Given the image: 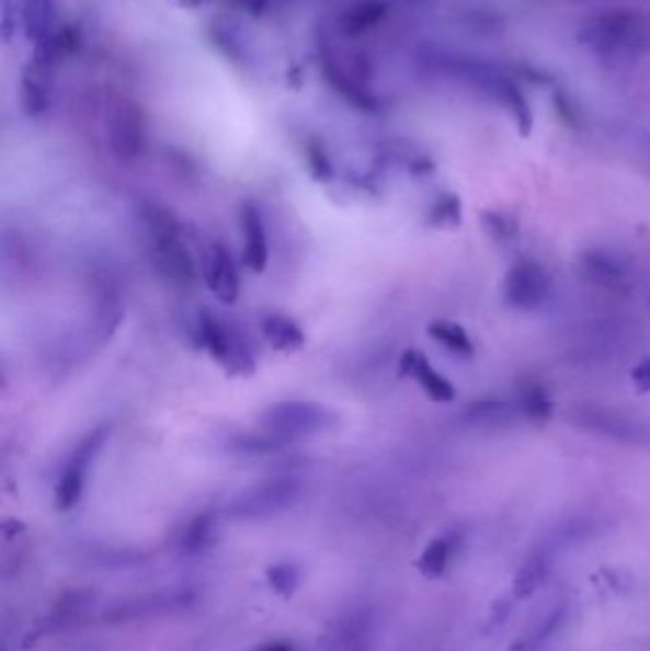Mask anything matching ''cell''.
<instances>
[{
	"mask_svg": "<svg viewBox=\"0 0 650 651\" xmlns=\"http://www.w3.org/2000/svg\"><path fill=\"white\" fill-rule=\"evenodd\" d=\"M239 225L242 235V261L252 273L260 275L270 263V242L265 219L256 204L242 203Z\"/></svg>",
	"mask_w": 650,
	"mask_h": 651,
	"instance_id": "cell-12",
	"label": "cell"
},
{
	"mask_svg": "<svg viewBox=\"0 0 650 651\" xmlns=\"http://www.w3.org/2000/svg\"><path fill=\"white\" fill-rule=\"evenodd\" d=\"M300 570L290 562L271 566L267 572V583L278 594H293L300 585Z\"/></svg>",
	"mask_w": 650,
	"mask_h": 651,
	"instance_id": "cell-25",
	"label": "cell"
},
{
	"mask_svg": "<svg viewBox=\"0 0 650 651\" xmlns=\"http://www.w3.org/2000/svg\"><path fill=\"white\" fill-rule=\"evenodd\" d=\"M260 330H262L263 340L267 341V345L275 349L277 353L293 355L306 347L307 338L301 326L285 315L263 317Z\"/></svg>",
	"mask_w": 650,
	"mask_h": 651,
	"instance_id": "cell-16",
	"label": "cell"
},
{
	"mask_svg": "<svg viewBox=\"0 0 650 651\" xmlns=\"http://www.w3.org/2000/svg\"><path fill=\"white\" fill-rule=\"evenodd\" d=\"M432 61L445 72L446 77L474 87L477 92H482L489 95L490 100L500 103L517 123L521 136L523 138L531 136L534 126L533 108L528 105L523 90L515 84V80L482 59L443 54L432 58Z\"/></svg>",
	"mask_w": 650,
	"mask_h": 651,
	"instance_id": "cell-1",
	"label": "cell"
},
{
	"mask_svg": "<svg viewBox=\"0 0 650 651\" xmlns=\"http://www.w3.org/2000/svg\"><path fill=\"white\" fill-rule=\"evenodd\" d=\"M107 434L110 431L105 427L90 431L67 459L66 467L59 472L58 482L54 488V501L59 511L67 513L81 503L82 493L87 488L88 472L94 465L95 457L100 456L103 444L107 441Z\"/></svg>",
	"mask_w": 650,
	"mask_h": 651,
	"instance_id": "cell-8",
	"label": "cell"
},
{
	"mask_svg": "<svg viewBox=\"0 0 650 651\" xmlns=\"http://www.w3.org/2000/svg\"><path fill=\"white\" fill-rule=\"evenodd\" d=\"M54 0H23L22 22L25 35L35 43H43L54 25Z\"/></svg>",
	"mask_w": 650,
	"mask_h": 651,
	"instance_id": "cell-19",
	"label": "cell"
},
{
	"mask_svg": "<svg viewBox=\"0 0 650 651\" xmlns=\"http://www.w3.org/2000/svg\"><path fill=\"white\" fill-rule=\"evenodd\" d=\"M460 545L461 537L456 532L435 537L418 558V570L427 579L443 578L458 555Z\"/></svg>",
	"mask_w": 650,
	"mask_h": 651,
	"instance_id": "cell-17",
	"label": "cell"
},
{
	"mask_svg": "<svg viewBox=\"0 0 650 651\" xmlns=\"http://www.w3.org/2000/svg\"><path fill=\"white\" fill-rule=\"evenodd\" d=\"M584 267L592 273L597 281L605 284L607 288H620L622 284L626 283L624 278V271L616 261L611 260L607 255L601 253H590L584 258Z\"/></svg>",
	"mask_w": 650,
	"mask_h": 651,
	"instance_id": "cell-23",
	"label": "cell"
},
{
	"mask_svg": "<svg viewBox=\"0 0 650 651\" xmlns=\"http://www.w3.org/2000/svg\"><path fill=\"white\" fill-rule=\"evenodd\" d=\"M427 335L438 345H443L446 351H451L458 356L476 355V345L469 338V333L456 322L451 320H433L427 324Z\"/></svg>",
	"mask_w": 650,
	"mask_h": 651,
	"instance_id": "cell-20",
	"label": "cell"
},
{
	"mask_svg": "<svg viewBox=\"0 0 650 651\" xmlns=\"http://www.w3.org/2000/svg\"><path fill=\"white\" fill-rule=\"evenodd\" d=\"M110 138L113 151L117 152V157L125 160L138 159L144 151V145H146L144 126H141L139 116L128 108L118 111L111 123Z\"/></svg>",
	"mask_w": 650,
	"mask_h": 651,
	"instance_id": "cell-15",
	"label": "cell"
},
{
	"mask_svg": "<svg viewBox=\"0 0 650 651\" xmlns=\"http://www.w3.org/2000/svg\"><path fill=\"white\" fill-rule=\"evenodd\" d=\"M94 608V591L75 589L71 593L59 596V601L54 604V608L46 619V630L48 632H66V630L75 629L82 621H87L88 615L92 614Z\"/></svg>",
	"mask_w": 650,
	"mask_h": 651,
	"instance_id": "cell-14",
	"label": "cell"
},
{
	"mask_svg": "<svg viewBox=\"0 0 650 651\" xmlns=\"http://www.w3.org/2000/svg\"><path fill=\"white\" fill-rule=\"evenodd\" d=\"M332 421L334 415L324 406L309 400H285L260 413L258 425L271 438L288 444L327 431Z\"/></svg>",
	"mask_w": 650,
	"mask_h": 651,
	"instance_id": "cell-6",
	"label": "cell"
},
{
	"mask_svg": "<svg viewBox=\"0 0 650 651\" xmlns=\"http://www.w3.org/2000/svg\"><path fill=\"white\" fill-rule=\"evenodd\" d=\"M214 534H216V518L213 514H198L183 534L182 550L195 555V552L208 549Z\"/></svg>",
	"mask_w": 650,
	"mask_h": 651,
	"instance_id": "cell-22",
	"label": "cell"
},
{
	"mask_svg": "<svg viewBox=\"0 0 650 651\" xmlns=\"http://www.w3.org/2000/svg\"><path fill=\"white\" fill-rule=\"evenodd\" d=\"M631 381L636 385L637 392H650V355L645 356L643 361L631 369Z\"/></svg>",
	"mask_w": 650,
	"mask_h": 651,
	"instance_id": "cell-27",
	"label": "cell"
},
{
	"mask_svg": "<svg viewBox=\"0 0 650 651\" xmlns=\"http://www.w3.org/2000/svg\"><path fill=\"white\" fill-rule=\"evenodd\" d=\"M307 164H309V172L313 175L315 181L327 183V181L332 180L334 170H332L327 152L322 151V147H319V145H309L307 147Z\"/></svg>",
	"mask_w": 650,
	"mask_h": 651,
	"instance_id": "cell-26",
	"label": "cell"
},
{
	"mask_svg": "<svg viewBox=\"0 0 650 651\" xmlns=\"http://www.w3.org/2000/svg\"><path fill=\"white\" fill-rule=\"evenodd\" d=\"M578 41L603 59L637 56L649 41V23L634 10H607L585 20Z\"/></svg>",
	"mask_w": 650,
	"mask_h": 651,
	"instance_id": "cell-3",
	"label": "cell"
},
{
	"mask_svg": "<svg viewBox=\"0 0 650 651\" xmlns=\"http://www.w3.org/2000/svg\"><path fill=\"white\" fill-rule=\"evenodd\" d=\"M141 219L149 235V252L157 273L175 286L191 288L197 284V263L183 242L182 227L159 204H146Z\"/></svg>",
	"mask_w": 650,
	"mask_h": 651,
	"instance_id": "cell-2",
	"label": "cell"
},
{
	"mask_svg": "<svg viewBox=\"0 0 650 651\" xmlns=\"http://www.w3.org/2000/svg\"><path fill=\"white\" fill-rule=\"evenodd\" d=\"M551 296L548 271L536 261H517L504 278V301L515 311H538Z\"/></svg>",
	"mask_w": 650,
	"mask_h": 651,
	"instance_id": "cell-9",
	"label": "cell"
},
{
	"mask_svg": "<svg viewBox=\"0 0 650 651\" xmlns=\"http://www.w3.org/2000/svg\"><path fill=\"white\" fill-rule=\"evenodd\" d=\"M197 322L201 345L229 374L249 376L256 372V362L241 333L219 319L210 309H201Z\"/></svg>",
	"mask_w": 650,
	"mask_h": 651,
	"instance_id": "cell-7",
	"label": "cell"
},
{
	"mask_svg": "<svg viewBox=\"0 0 650 651\" xmlns=\"http://www.w3.org/2000/svg\"><path fill=\"white\" fill-rule=\"evenodd\" d=\"M461 224L460 196L454 193H443L433 201L427 212V225L435 229H454Z\"/></svg>",
	"mask_w": 650,
	"mask_h": 651,
	"instance_id": "cell-21",
	"label": "cell"
},
{
	"mask_svg": "<svg viewBox=\"0 0 650 651\" xmlns=\"http://www.w3.org/2000/svg\"><path fill=\"white\" fill-rule=\"evenodd\" d=\"M399 372L402 377H412L422 391L427 397L446 404L453 402L456 398V389H454L453 381H448L445 376H441L437 369L433 368L432 362L427 361L424 353H420L417 349H409L404 351L399 361Z\"/></svg>",
	"mask_w": 650,
	"mask_h": 651,
	"instance_id": "cell-13",
	"label": "cell"
},
{
	"mask_svg": "<svg viewBox=\"0 0 650 651\" xmlns=\"http://www.w3.org/2000/svg\"><path fill=\"white\" fill-rule=\"evenodd\" d=\"M481 225L490 239L497 240V242H508L517 235V221L504 214V212H482Z\"/></svg>",
	"mask_w": 650,
	"mask_h": 651,
	"instance_id": "cell-24",
	"label": "cell"
},
{
	"mask_svg": "<svg viewBox=\"0 0 650 651\" xmlns=\"http://www.w3.org/2000/svg\"><path fill=\"white\" fill-rule=\"evenodd\" d=\"M572 604L569 598H556L534 615L521 630L510 651H544L569 625Z\"/></svg>",
	"mask_w": 650,
	"mask_h": 651,
	"instance_id": "cell-10",
	"label": "cell"
},
{
	"mask_svg": "<svg viewBox=\"0 0 650 651\" xmlns=\"http://www.w3.org/2000/svg\"><path fill=\"white\" fill-rule=\"evenodd\" d=\"M198 594L190 586H169V589H157L147 593L126 596L121 601L113 602L110 608H105V621L113 625H126V623L151 621L162 619L170 615L183 614L193 609L197 604Z\"/></svg>",
	"mask_w": 650,
	"mask_h": 651,
	"instance_id": "cell-5",
	"label": "cell"
},
{
	"mask_svg": "<svg viewBox=\"0 0 650 651\" xmlns=\"http://www.w3.org/2000/svg\"><path fill=\"white\" fill-rule=\"evenodd\" d=\"M203 275L208 289L219 304L233 305L241 296V276L235 265L233 255L224 242H213L205 253Z\"/></svg>",
	"mask_w": 650,
	"mask_h": 651,
	"instance_id": "cell-11",
	"label": "cell"
},
{
	"mask_svg": "<svg viewBox=\"0 0 650 651\" xmlns=\"http://www.w3.org/2000/svg\"><path fill=\"white\" fill-rule=\"evenodd\" d=\"M517 410L528 423L544 425L554 418V400L541 384H526L520 392Z\"/></svg>",
	"mask_w": 650,
	"mask_h": 651,
	"instance_id": "cell-18",
	"label": "cell"
},
{
	"mask_svg": "<svg viewBox=\"0 0 650 651\" xmlns=\"http://www.w3.org/2000/svg\"><path fill=\"white\" fill-rule=\"evenodd\" d=\"M301 498V482L294 477L267 478L237 493L227 505L233 521L262 522L290 511Z\"/></svg>",
	"mask_w": 650,
	"mask_h": 651,
	"instance_id": "cell-4",
	"label": "cell"
},
{
	"mask_svg": "<svg viewBox=\"0 0 650 651\" xmlns=\"http://www.w3.org/2000/svg\"><path fill=\"white\" fill-rule=\"evenodd\" d=\"M254 651H296L293 642H286V640H277V642H270V644H263Z\"/></svg>",
	"mask_w": 650,
	"mask_h": 651,
	"instance_id": "cell-28",
	"label": "cell"
}]
</instances>
